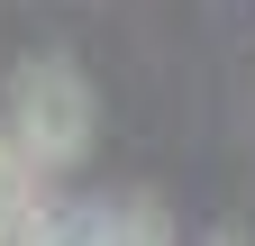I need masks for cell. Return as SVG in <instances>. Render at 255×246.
Instances as JSON below:
<instances>
[{
    "instance_id": "cell-1",
    "label": "cell",
    "mask_w": 255,
    "mask_h": 246,
    "mask_svg": "<svg viewBox=\"0 0 255 246\" xmlns=\"http://www.w3.org/2000/svg\"><path fill=\"white\" fill-rule=\"evenodd\" d=\"M9 137H18L46 173L82 164V146H91V82L64 64V55L18 64V82H9Z\"/></svg>"
},
{
    "instance_id": "cell-2",
    "label": "cell",
    "mask_w": 255,
    "mask_h": 246,
    "mask_svg": "<svg viewBox=\"0 0 255 246\" xmlns=\"http://www.w3.org/2000/svg\"><path fill=\"white\" fill-rule=\"evenodd\" d=\"M46 182H55V173L0 128V237H64V219L46 210Z\"/></svg>"
}]
</instances>
